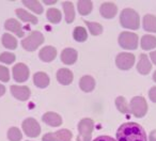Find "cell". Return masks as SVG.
<instances>
[{"mask_svg":"<svg viewBox=\"0 0 156 141\" xmlns=\"http://www.w3.org/2000/svg\"><path fill=\"white\" fill-rule=\"evenodd\" d=\"M117 141H147V138L142 126L135 122H127L118 128Z\"/></svg>","mask_w":156,"mask_h":141,"instance_id":"cell-1","label":"cell"},{"mask_svg":"<svg viewBox=\"0 0 156 141\" xmlns=\"http://www.w3.org/2000/svg\"><path fill=\"white\" fill-rule=\"evenodd\" d=\"M120 24L123 28L129 30H137L140 27V17L135 10L126 8L122 10L120 15Z\"/></svg>","mask_w":156,"mask_h":141,"instance_id":"cell-2","label":"cell"},{"mask_svg":"<svg viewBox=\"0 0 156 141\" xmlns=\"http://www.w3.org/2000/svg\"><path fill=\"white\" fill-rule=\"evenodd\" d=\"M77 141H91L92 132L94 129V122L92 119H83L78 123Z\"/></svg>","mask_w":156,"mask_h":141,"instance_id":"cell-3","label":"cell"},{"mask_svg":"<svg viewBox=\"0 0 156 141\" xmlns=\"http://www.w3.org/2000/svg\"><path fill=\"white\" fill-rule=\"evenodd\" d=\"M44 43V35L40 31H33L22 41V46L27 51H34Z\"/></svg>","mask_w":156,"mask_h":141,"instance_id":"cell-4","label":"cell"},{"mask_svg":"<svg viewBox=\"0 0 156 141\" xmlns=\"http://www.w3.org/2000/svg\"><path fill=\"white\" fill-rule=\"evenodd\" d=\"M129 110L136 118H143L147 112V100L142 96H135L129 103Z\"/></svg>","mask_w":156,"mask_h":141,"instance_id":"cell-5","label":"cell"},{"mask_svg":"<svg viewBox=\"0 0 156 141\" xmlns=\"http://www.w3.org/2000/svg\"><path fill=\"white\" fill-rule=\"evenodd\" d=\"M138 35L134 32H129V31H123L120 33L119 39V45L124 49H129L134 50L138 47Z\"/></svg>","mask_w":156,"mask_h":141,"instance_id":"cell-6","label":"cell"},{"mask_svg":"<svg viewBox=\"0 0 156 141\" xmlns=\"http://www.w3.org/2000/svg\"><path fill=\"white\" fill-rule=\"evenodd\" d=\"M22 127L24 132L30 138H35L41 132V126L37 123V121L33 118H27L24 120L22 124Z\"/></svg>","mask_w":156,"mask_h":141,"instance_id":"cell-7","label":"cell"},{"mask_svg":"<svg viewBox=\"0 0 156 141\" xmlns=\"http://www.w3.org/2000/svg\"><path fill=\"white\" fill-rule=\"evenodd\" d=\"M115 64L118 69L122 71H127L132 69L135 64V56L129 52H120L115 58Z\"/></svg>","mask_w":156,"mask_h":141,"instance_id":"cell-8","label":"cell"},{"mask_svg":"<svg viewBox=\"0 0 156 141\" xmlns=\"http://www.w3.org/2000/svg\"><path fill=\"white\" fill-rule=\"evenodd\" d=\"M13 73V78L17 83H25L28 80L29 76H30V72H29V67L24 63H17L13 66L12 69Z\"/></svg>","mask_w":156,"mask_h":141,"instance_id":"cell-9","label":"cell"},{"mask_svg":"<svg viewBox=\"0 0 156 141\" xmlns=\"http://www.w3.org/2000/svg\"><path fill=\"white\" fill-rule=\"evenodd\" d=\"M11 93L16 100H22V102L27 100L31 95L30 89L28 87H26V86H11Z\"/></svg>","mask_w":156,"mask_h":141,"instance_id":"cell-10","label":"cell"},{"mask_svg":"<svg viewBox=\"0 0 156 141\" xmlns=\"http://www.w3.org/2000/svg\"><path fill=\"white\" fill-rule=\"evenodd\" d=\"M5 28L7 30H9L10 32H13L14 34H16L20 37H23L25 35V31L22 24L17 19H15V18H9L5 23Z\"/></svg>","mask_w":156,"mask_h":141,"instance_id":"cell-11","label":"cell"},{"mask_svg":"<svg viewBox=\"0 0 156 141\" xmlns=\"http://www.w3.org/2000/svg\"><path fill=\"white\" fill-rule=\"evenodd\" d=\"M100 13L104 18L110 19V18H113L115 15H117L118 8L113 2H109V1L103 2L100 8Z\"/></svg>","mask_w":156,"mask_h":141,"instance_id":"cell-12","label":"cell"},{"mask_svg":"<svg viewBox=\"0 0 156 141\" xmlns=\"http://www.w3.org/2000/svg\"><path fill=\"white\" fill-rule=\"evenodd\" d=\"M73 72H72L71 69H58V72H57V80H58L59 83L63 86H69L73 83Z\"/></svg>","mask_w":156,"mask_h":141,"instance_id":"cell-13","label":"cell"},{"mask_svg":"<svg viewBox=\"0 0 156 141\" xmlns=\"http://www.w3.org/2000/svg\"><path fill=\"white\" fill-rule=\"evenodd\" d=\"M42 120H43L44 123L47 124L48 126H51V127H58L62 124L61 115H59L56 112H52V111H48V112L44 113Z\"/></svg>","mask_w":156,"mask_h":141,"instance_id":"cell-14","label":"cell"},{"mask_svg":"<svg viewBox=\"0 0 156 141\" xmlns=\"http://www.w3.org/2000/svg\"><path fill=\"white\" fill-rule=\"evenodd\" d=\"M61 61L66 65H72L77 61L78 52L74 48H65L61 52Z\"/></svg>","mask_w":156,"mask_h":141,"instance_id":"cell-15","label":"cell"},{"mask_svg":"<svg viewBox=\"0 0 156 141\" xmlns=\"http://www.w3.org/2000/svg\"><path fill=\"white\" fill-rule=\"evenodd\" d=\"M152 69V63L150 58L144 54L140 55V59L139 62L137 64V71L138 73H140L141 75H147Z\"/></svg>","mask_w":156,"mask_h":141,"instance_id":"cell-16","label":"cell"},{"mask_svg":"<svg viewBox=\"0 0 156 141\" xmlns=\"http://www.w3.org/2000/svg\"><path fill=\"white\" fill-rule=\"evenodd\" d=\"M57 49L52 46H45L39 52V57L43 62H51L56 59Z\"/></svg>","mask_w":156,"mask_h":141,"instance_id":"cell-17","label":"cell"},{"mask_svg":"<svg viewBox=\"0 0 156 141\" xmlns=\"http://www.w3.org/2000/svg\"><path fill=\"white\" fill-rule=\"evenodd\" d=\"M79 88L83 92H87V93L92 92L94 90V88H95V80L90 75H85L79 80Z\"/></svg>","mask_w":156,"mask_h":141,"instance_id":"cell-18","label":"cell"},{"mask_svg":"<svg viewBox=\"0 0 156 141\" xmlns=\"http://www.w3.org/2000/svg\"><path fill=\"white\" fill-rule=\"evenodd\" d=\"M49 81V76L44 72H37L33 75V83L35 87L40 88V89H44V88L48 87Z\"/></svg>","mask_w":156,"mask_h":141,"instance_id":"cell-19","label":"cell"},{"mask_svg":"<svg viewBox=\"0 0 156 141\" xmlns=\"http://www.w3.org/2000/svg\"><path fill=\"white\" fill-rule=\"evenodd\" d=\"M143 29L147 32H156V16L152 14H147L142 19Z\"/></svg>","mask_w":156,"mask_h":141,"instance_id":"cell-20","label":"cell"},{"mask_svg":"<svg viewBox=\"0 0 156 141\" xmlns=\"http://www.w3.org/2000/svg\"><path fill=\"white\" fill-rule=\"evenodd\" d=\"M15 13L18 16V18L25 23H29V24H32V25H37L39 23V19L33 14L29 13V12H27L24 9H16Z\"/></svg>","mask_w":156,"mask_h":141,"instance_id":"cell-21","label":"cell"},{"mask_svg":"<svg viewBox=\"0 0 156 141\" xmlns=\"http://www.w3.org/2000/svg\"><path fill=\"white\" fill-rule=\"evenodd\" d=\"M62 8L64 11L65 22L67 24L73 23V20L75 19V10H74L73 3L71 1H64V2H62Z\"/></svg>","mask_w":156,"mask_h":141,"instance_id":"cell-22","label":"cell"},{"mask_svg":"<svg viewBox=\"0 0 156 141\" xmlns=\"http://www.w3.org/2000/svg\"><path fill=\"white\" fill-rule=\"evenodd\" d=\"M141 48L143 50H151L156 47V37L152 34H145L141 37Z\"/></svg>","mask_w":156,"mask_h":141,"instance_id":"cell-23","label":"cell"},{"mask_svg":"<svg viewBox=\"0 0 156 141\" xmlns=\"http://www.w3.org/2000/svg\"><path fill=\"white\" fill-rule=\"evenodd\" d=\"M77 9L80 15H89L92 12V9H93V3L89 0H79L77 2Z\"/></svg>","mask_w":156,"mask_h":141,"instance_id":"cell-24","label":"cell"},{"mask_svg":"<svg viewBox=\"0 0 156 141\" xmlns=\"http://www.w3.org/2000/svg\"><path fill=\"white\" fill-rule=\"evenodd\" d=\"M46 17H47V19L49 20L51 24L56 25L61 22L62 14H61V12L59 11L58 9H56V8H50V9H48L47 12H46Z\"/></svg>","mask_w":156,"mask_h":141,"instance_id":"cell-25","label":"cell"},{"mask_svg":"<svg viewBox=\"0 0 156 141\" xmlns=\"http://www.w3.org/2000/svg\"><path fill=\"white\" fill-rule=\"evenodd\" d=\"M115 107H117V109L120 112L125 113V115L130 113L129 104H128V102L126 100V98L124 96H118L115 98Z\"/></svg>","mask_w":156,"mask_h":141,"instance_id":"cell-26","label":"cell"},{"mask_svg":"<svg viewBox=\"0 0 156 141\" xmlns=\"http://www.w3.org/2000/svg\"><path fill=\"white\" fill-rule=\"evenodd\" d=\"M1 42H2V45L8 49H15L17 47V40L10 33H5L2 35Z\"/></svg>","mask_w":156,"mask_h":141,"instance_id":"cell-27","label":"cell"},{"mask_svg":"<svg viewBox=\"0 0 156 141\" xmlns=\"http://www.w3.org/2000/svg\"><path fill=\"white\" fill-rule=\"evenodd\" d=\"M23 5L37 14L43 13V5H42L39 1H35V0H24V1H23Z\"/></svg>","mask_w":156,"mask_h":141,"instance_id":"cell-28","label":"cell"},{"mask_svg":"<svg viewBox=\"0 0 156 141\" xmlns=\"http://www.w3.org/2000/svg\"><path fill=\"white\" fill-rule=\"evenodd\" d=\"M73 37L75 41L77 42H85L87 41L88 39V33H87V30H86L83 27H76L73 31Z\"/></svg>","mask_w":156,"mask_h":141,"instance_id":"cell-29","label":"cell"},{"mask_svg":"<svg viewBox=\"0 0 156 141\" xmlns=\"http://www.w3.org/2000/svg\"><path fill=\"white\" fill-rule=\"evenodd\" d=\"M85 24L87 25L88 29H89L90 33L92 35H100L103 33L104 29H103V26L98 23L95 22H89V20H85Z\"/></svg>","mask_w":156,"mask_h":141,"instance_id":"cell-30","label":"cell"},{"mask_svg":"<svg viewBox=\"0 0 156 141\" xmlns=\"http://www.w3.org/2000/svg\"><path fill=\"white\" fill-rule=\"evenodd\" d=\"M55 135H56L57 141H71L72 137H73V134H72L71 130L65 129V128L56 132Z\"/></svg>","mask_w":156,"mask_h":141,"instance_id":"cell-31","label":"cell"},{"mask_svg":"<svg viewBox=\"0 0 156 141\" xmlns=\"http://www.w3.org/2000/svg\"><path fill=\"white\" fill-rule=\"evenodd\" d=\"M23 138V134L20 128L11 127L8 130V139L10 141H20Z\"/></svg>","mask_w":156,"mask_h":141,"instance_id":"cell-32","label":"cell"},{"mask_svg":"<svg viewBox=\"0 0 156 141\" xmlns=\"http://www.w3.org/2000/svg\"><path fill=\"white\" fill-rule=\"evenodd\" d=\"M15 61V55L12 52L5 51L0 55V62L5 63V64H12Z\"/></svg>","mask_w":156,"mask_h":141,"instance_id":"cell-33","label":"cell"},{"mask_svg":"<svg viewBox=\"0 0 156 141\" xmlns=\"http://www.w3.org/2000/svg\"><path fill=\"white\" fill-rule=\"evenodd\" d=\"M10 80V72L7 66L0 65V81L8 83Z\"/></svg>","mask_w":156,"mask_h":141,"instance_id":"cell-34","label":"cell"},{"mask_svg":"<svg viewBox=\"0 0 156 141\" xmlns=\"http://www.w3.org/2000/svg\"><path fill=\"white\" fill-rule=\"evenodd\" d=\"M42 141H57L56 135H55V132H48V134L44 135Z\"/></svg>","mask_w":156,"mask_h":141,"instance_id":"cell-35","label":"cell"},{"mask_svg":"<svg viewBox=\"0 0 156 141\" xmlns=\"http://www.w3.org/2000/svg\"><path fill=\"white\" fill-rule=\"evenodd\" d=\"M149 97L153 103H156V87H152L149 91Z\"/></svg>","mask_w":156,"mask_h":141,"instance_id":"cell-36","label":"cell"},{"mask_svg":"<svg viewBox=\"0 0 156 141\" xmlns=\"http://www.w3.org/2000/svg\"><path fill=\"white\" fill-rule=\"evenodd\" d=\"M92 141H117L110 136H98Z\"/></svg>","mask_w":156,"mask_h":141,"instance_id":"cell-37","label":"cell"},{"mask_svg":"<svg viewBox=\"0 0 156 141\" xmlns=\"http://www.w3.org/2000/svg\"><path fill=\"white\" fill-rule=\"evenodd\" d=\"M149 141H156V129L152 130L149 135Z\"/></svg>","mask_w":156,"mask_h":141,"instance_id":"cell-38","label":"cell"},{"mask_svg":"<svg viewBox=\"0 0 156 141\" xmlns=\"http://www.w3.org/2000/svg\"><path fill=\"white\" fill-rule=\"evenodd\" d=\"M150 59H151L152 62L156 65V50L155 51H152L151 54H150Z\"/></svg>","mask_w":156,"mask_h":141,"instance_id":"cell-39","label":"cell"},{"mask_svg":"<svg viewBox=\"0 0 156 141\" xmlns=\"http://www.w3.org/2000/svg\"><path fill=\"white\" fill-rule=\"evenodd\" d=\"M5 87L0 83V97H1L2 95H5Z\"/></svg>","mask_w":156,"mask_h":141,"instance_id":"cell-40","label":"cell"},{"mask_svg":"<svg viewBox=\"0 0 156 141\" xmlns=\"http://www.w3.org/2000/svg\"><path fill=\"white\" fill-rule=\"evenodd\" d=\"M57 1L56 0H50V1H48V0H44V3H46V5H55V3H56Z\"/></svg>","mask_w":156,"mask_h":141,"instance_id":"cell-41","label":"cell"},{"mask_svg":"<svg viewBox=\"0 0 156 141\" xmlns=\"http://www.w3.org/2000/svg\"><path fill=\"white\" fill-rule=\"evenodd\" d=\"M153 79H154V81L156 83V71L154 72V74H153Z\"/></svg>","mask_w":156,"mask_h":141,"instance_id":"cell-42","label":"cell"},{"mask_svg":"<svg viewBox=\"0 0 156 141\" xmlns=\"http://www.w3.org/2000/svg\"><path fill=\"white\" fill-rule=\"evenodd\" d=\"M27 141H28V140H27Z\"/></svg>","mask_w":156,"mask_h":141,"instance_id":"cell-43","label":"cell"}]
</instances>
